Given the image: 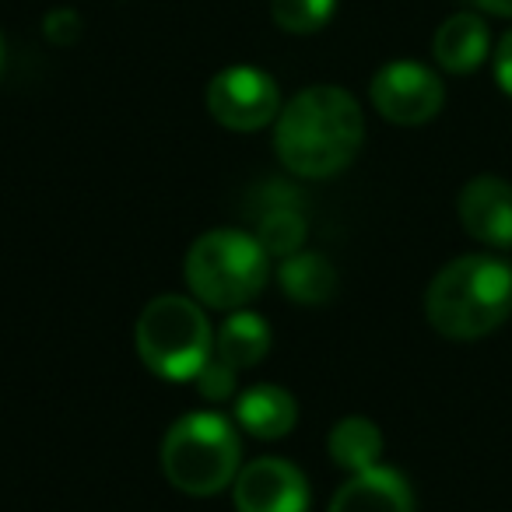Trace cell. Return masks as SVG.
I'll use <instances>...</instances> for the list:
<instances>
[{
  "label": "cell",
  "instance_id": "8fae6325",
  "mask_svg": "<svg viewBox=\"0 0 512 512\" xmlns=\"http://www.w3.org/2000/svg\"><path fill=\"white\" fill-rule=\"evenodd\" d=\"M299 421V404L285 386L260 383L235 397V425L253 439H285Z\"/></svg>",
  "mask_w": 512,
  "mask_h": 512
},
{
  "label": "cell",
  "instance_id": "d6986e66",
  "mask_svg": "<svg viewBox=\"0 0 512 512\" xmlns=\"http://www.w3.org/2000/svg\"><path fill=\"white\" fill-rule=\"evenodd\" d=\"M495 81H498V88L512 99V29L505 32L502 43H498V50H495Z\"/></svg>",
  "mask_w": 512,
  "mask_h": 512
},
{
  "label": "cell",
  "instance_id": "3957f363",
  "mask_svg": "<svg viewBox=\"0 0 512 512\" xmlns=\"http://www.w3.org/2000/svg\"><path fill=\"white\" fill-rule=\"evenodd\" d=\"M186 288L211 309H242L267 288L271 253L242 228H211L186 253Z\"/></svg>",
  "mask_w": 512,
  "mask_h": 512
},
{
  "label": "cell",
  "instance_id": "9a60e30c",
  "mask_svg": "<svg viewBox=\"0 0 512 512\" xmlns=\"http://www.w3.org/2000/svg\"><path fill=\"white\" fill-rule=\"evenodd\" d=\"M327 453L348 474L369 470L383 456V432H379L376 421L358 418V414L355 418H341L327 435Z\"/></svg>",
  "mask_w": 512,
  "mask_h": 512
},
{
  "label": "cell",
  "instance_id": "5b68a950",
  "mask_svg": "<svg viewBox=\"0 0 512 512\" xmlns=\"http://www.w3.org/2000/svg\"><path fill=\"white\" fill-rule=\"evenodd\" d=\"M141 362L169 383H193L214 355V330L204 309L186 295H158L134 327Z\"/></svg>",
  "mask_w": 512,
  "mask_h": 512
},
{
  "label": "cell",
  "instance_id": "ba28073f",
  "mask_svg": "<svg viewBox=\"0 0 512 512\" xmlns=\"http://www.w3.org/2000/svg\"><path fill=\"white\" fill-rule=\"evenodd\" d=\"M239 512H309V481L292 460L260 456L232 481Z\"/></svg>",
  "mask_w": 512,
  "mask_h": 512
},
{
  "label": "cell",
  "instance_id": "52a82bcc",
  "mask_svg": "<svg viewBox=\"0 0 512 512\" xmlns=\"http://www.w3.org/2000/svg\"><path fill=\"white\" fill-rule=\"evenodd\" d=\"M369 95L376 113L397 127H421V123L435 120L446 102L439 74L418 60H393V64L379 67Z\"/></svg>",
  "mask_w": 512,
  "mask_h": 512
},
{
  "label": "cell",
  "instance_id": "8992f818",
  "mask_svg": "<svg viewBox=\"0 0 512 512\" xmlns=\"http://www.w3.org/2000/svg\"><path fill=\"white\" fill-rule=\"evenodd\" d=\"M207 109L225 130H260L278 120L281 113V88L260 67L235 64L228 71L214 74L207 85Z\"/></svg>",
  "mask_w": 512,
  "mask_h": 512
},
{
  "label": "cell",
  "instance_id": "5bb4252c",
  "mask_svg": "<svg viewBox=\"0 0 512 512\" xmlns=\"http://www.w3.org/2000/svg\"><path fill=\"white\" fill-rule=\"evenodd\" d=\"M271 351V327L264 323V316L242 313L235 309L221 330L214 334V358H221L225 365L239 369H253L256 362H264V355Z\"/></svg>",
  "mask_w": 512,
  "mask_h": 512
},
{
  "label": "cell",
  "instance_id": "277c9868",
  "mask_svg": "<svg viewBox=\"0 0 512 512\" xmlns=\"http://www.w3.org/2000/svg\"><path fill=\"white\" fill-rule=\"evenodd\" d=\"M242 470V442L232 421L214 411L183 414L162 439V474L183 495L207 498L232 488Z\"/></svg>",
  "mask_w": 512,
  "mask_h": 512
},
{
  "label": "cell",
  "instance_id": "44dd1931",
  "mask_svg": "<svg viewBox=\"0 0 512 512\" xmlns=\"http://www.w3.org/2000/svg\"><path fill=\"white\" fill-rule=\"evenodd\" d=\"M0 74H4V36H0Z\"/></svg>",
  "mask_w": 512,
  "mask_h": 512
},
{
  "label": "cell",
  "instance_id": "7a4b0ae2",
  "mask_svg": "<svg viewBox=\"0 0 512 512\" xmlns=\"http://www.w3.org/2000/svg\"><path fill=\"white\" fill-rule=\"evenodd\" d=\"M512 313V267L498 256L470 253L446 264L425 292V316L442 337L477 341Z\"/></svg>",
  "mask_w": 512,
  "mask_h": 512
},
{
  "label": "cell",
  "instance_id": "4fadbf2b",
  "mask_svg": "<svg viewBox=\"0 0 512 512\" xmlns=\"http://www.w3.org/2000/svg\"><path fill=\"white\" fill-rule=\"evenodd\" d=\"M278 281L285 295L302 306H323L337 295V271L327 256L316 249H299L285 256L278 267Z\"/></svg>",
  "mask_w": 512,
  "mask_h": 512
},
{
  "label": "cell",
  "instance_id": "ffe728a7",
  "mask_svg": "<svg viewBox=\"0 0 512 512\" xmlns=\"http://www.w3.org/2000/svg\"><path fill=\"white\" fill-rule=\"evenodd\" d=\"M474 4L495 18H512V0H474Z\"/></svg>",
  "mask_w": 512,
  "mask_h": 512
},
{
  "label": "cell",
  "instance_id": "7c38bea8",
  "mask_svg": "<svg viewBox=\"0 0 512 512\" xmlns=\"http://www.w3.org/2000/svg\"><path fill=\"white\" fill-rule=\"evenodd\" d=\"M432 53L442 71L474 74L491 53V32H488V25H484V18L470 15V11L449 15L446 22L439 25V32H435Z\"/></svg>",
  "mask_w": 512,
  "mask_h": 512
},
{
  "label": "cell",
  "instance_id": "30bf717a",
  "mask_svg": "<svg viewBox=\"0 0 512 512\" xmlns=\"http://www.w3.org/2000/svg\"><path fill=\"white\" fill-rule=\"evenodd\" d=\"M330 512H414V491L400 470L376 463L337 488Z\"/></svg>",
  "mask_w": 512,
  "mask_h": 512
},
{
  "label": "cell",
  "instance_id": "2e32d148",
  "mask_svg": "<svg viewBox=\"0 0 512 512\" xmlns=\"http://www.w3.org/2000/svg\"><path fill=\"white\" fill-rule=\"evenodd\" d=\"M306 214L299 211L295 200H271L264 204V214L256 221V239L271 256H292L306 242Z\"/></svg>",
  "mask_w": 512,
  "mask_h": 512
},
{
  "label": "cell",
  "instance_id": "9c48e42d",
  "mask_svg": "<svg viewBox=\"0 0 512 512\" xmlns=\"http://www.w3.org/2000/svg\"><path fill=\"white\" fill-rule=\"evenodd\" d=\"M456 214L470 239L484 246H512V186L502 176H474L456 197Z\"/></svg>",
  "mask_w": 512,
  "mask_h": 512
},
{
  "label": "cell",
  "instance_id": "6da1fadb",
  "mask_svg": "<svg viewBox=\"0 0 512 512\" xmlns=\"http://www.w3.org/2000/svg\"><path fill=\"white\" fill-rule=\"evenodd\" d=\"M365 141V116L355 95L337 85H313L281 106L274 151L302 179L337 176L355 162Z\"/></svg>",
  "mask_w": 512,
  "mask_h": 512
},
{
  "label": "cell",
  "instance_id": "ac0fdd59",
  "mask_svg": "<svg viewBox=\"0 0 512 512\" xmlns=\"http://www.w3.org/2000/svg\"><path fill=\"white\" fill-rule=\"evenodd\" d=\"M197 393L204 400H211V404H221V400H228L235 393V369L232 365H225L221 358H207V365L197 372Z\"/></svg>",
  "mask_w": 512,
  "mask_h": 512
},
{
  "label": "cell",
  "instance_id": "e0dca14e",
  "mask_svg": "<svg viewBox=\"0 0 512 512\" xmlns=\"http://www.w3.org/2000/svg\"><path fill=\"white\" fill-rule=\"evenodd\" d=\"M337 0H271V18L278 29L292 36H309L320 32L334 18Z\"/></svg>",
  "mask_w": 512,
  "mask_h": 512
}]
</instances>
